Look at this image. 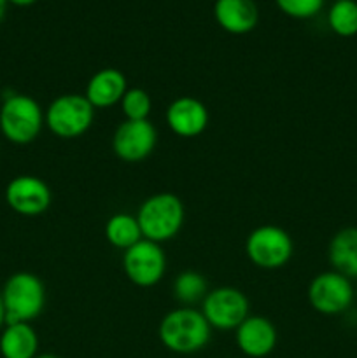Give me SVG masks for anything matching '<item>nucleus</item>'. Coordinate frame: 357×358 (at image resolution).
Instances as JSON below:
<instances>
[{"instance_id":"dca6fc26","label":"nucleus","mask_w":357,"mask_h":358,"mask_svg":"<svg viewBox=\"0 0 357 358\" xmlns=\"http://www.w3.org/2000/svg\"><path fill=\"white\" fill-rule=\"evenodd\" d=\"M328 259L332 271L349 280L357 278V227H345L331 238Z\"/></svg>"},{"instance_id":"aec40b11","label":"nucleus","mask_w":357,"mask_h":358,"mask_svg":"<svg viewBox=\"0 0 357 358\" xmlns=\"http://www.w3.org/2000/svg\"><path fill=\"white\" fill-rule=\"evenodd\" d=\"M328 24L338 37L357 35L356 0H335L328 10Z\"/></svg>"},{"instance_id":"f8f14e48","label":"nucleus","mask_w":357,"mask_h":358,"mask_svg":"<svg viewBox=\"0 0 357 358\" xmlns=\"http://www.w3.org/2000/svg\"><path fill=\"white\" fill-rule=\"evenodd\" d=\"M167 124L172 133L181 138L200 136L209 126V110L205 103L195 96H178L168 105Z\"/></svg>"},{"instance_id":"6e6552de","label":"nucleus","mask_w":357,"mask_h":358,"mask_svg":"<svg viewBox=\"0 0 357 358\" xmlns=\"http://www.w3.org/2000/svg\"><path fill=\"white\" fill-rule=\"evenodd\" d=\"M203 317L212 329L219 331H237L238 325L248 317L251 304L247 296L234 287H219L209 290L202 301Z\"/></svg>"},{"instance_id":"7ed1b4c3","label":"nucleus","mask_w":357,"mask_h":358,"mask_svg":"<svg viewBox=\"0 0 357 358\" xmlns=\"http://www.w3.org/2000/svg\"><path fill=\"white\" fill-rule=\"evenodd\" d=\"M0 292L6 308V324H30L46 306L44 283L31 273L10 275Z\"/></svg>"},{"instance_id":"39448f33","label":"nucleus","mask_w":357,"mask_h":358,"mask_svg":"<svg viewBox=\"0 0 357 358\" xmlns=\"http://www.w3.org/2000/svg\"><path fill=\"white\" fill-rule=\"evenodd\" d=\"M94 121V107L84 94H59L44 112V122L58 138L74 140L83 136Z\"/></svg>"},{"instance_id":"a878e982","label":"nucleus","mask_w":357,"mask_h":358,"mask_svg":"<svg viewBox=\"0 0 357 358\" xmlns=\"http://www.w3.org/2000/svg\"><path fill=\"white\" fill-rule=\"evenodd\" d=\"M35 358H59V357L52 355V353H42V355H37Z\"/></svg>"},{"instance_id":"2eb2a0df","label":"nucleus","mask_w":357,"mask_h":358,"mask_svg":"<svg viewBox=\"0 0 357 358\" xmlns=\"http://www.w3.org/2000/svg\"><path fill=\"white\" fill-rule=\"evenodd\" d=\"M126 91H128V83L121 70L102 69L88 80L84 96L94 108H108L115 103H121Z\"/></svg>"},{"instance_id":"423d86ee","label":"nucleus","mask_w":357,"mask_h":358,"mask_svg":"<svg viewBox=\"0 0 357 358\" xmlns=\"http://www.w3.org/2000/svg\"><path fill=\"white\" fill-rule=\"evenodd\" d=\"M245 252L248 261L262 269L284 268L290 261L294 252L293 238L282 227L259 226L252 231L245 241Z\"/></svg>"},{"instance_id":"f257e3e1","label":"nucleus","mask_w":357,"mask_h":358,"mask_svg":"<svg viewBox=\"0 0 357 358\" xmlns=\"http://www.w3.org/2000/svg\"><path fill=\"white\" fill-rule=\"evenodd\" d=\"M161 345L174 353L189 355L205 348L212 336V327L209 325L202 311L195 308H177L163 317L158 329Z\"/></svg>"},{"instance_id":"9d476101","label":"nucleus","mask_w":357,"mask_h":358,"mask_svg":"<svg viewBox=\"0 0 357 358\" xmlns=\"http://www.w3.org/2000/svg\"><path fill=\"white\" fill-rule=\"evenodd\" d=\"M158 131L153 122L122 121L112 136V150L125 163H139L154 152Z\"/></svg>"},{"instance_id":"5701e85b","label":"nucleus","mask_w":357,"mask_h":358,"mask_svg":"<svg viewBox=\"0 0 357 358\" xmlns=\"http://www.w3.org/2000/svg\"><path fill=\"white\" fill-rule=\"evenodd\" d=\"M7 2L13 3V6H16V7H30V6H34L37 0H7Z\"/></svg>"},{"instance_id":"4be33fe9","label":"nucleus","mask_w":357,"mask_h":358,"mask_svg":"<svg viewBox=\"0 0 357 358\" xmlns=\"http://www.w3.org/2000/svg\"><path fill=\"white\" fill-rule=\"evenodd\" d=\"M324 2L326 0H275L276 7L294 20H310L317 16L324 7Z\"/></svg>"},{"instance_id":"9b49d317","label":"nucleus","mask_w":357,"mask_h":358,"mask_svg":"<svg viewBox=\"0 0 357 358\" xmlns=\"http://www.w3.org/2000/svg\"><path fill=\"white\" fill-rule=\"evenodd\" d=\"M6 201L10 210L24 217H37L48 212L52 194L49 185L34 175L14 177L6 187Z\"/></svg>"},{"instance_id":"4468645a","label":"nucleus","mask_w":357,"mask_h":358,"mask_svg":"<svg viewBox=\"0 0 357 358\" xmlns=\"http://www.w3.org/2000/svg\"><path fill=\"white\" fill-rule=\"evenodd\" d=\"M214 20L231 35H245L258 27L259 9L254 0H216Z\"/></svg>"},{"instance_id":"ddd939ff","label":"nucleus","mask_w":357,"mask_h":358,"mask_svg":"<svg viewBox=\"0 0 357 358\" xmlns=\"http://www.w3.org/2000/svg\"><path fill=\"white\" fill-rule=\"evenodd\" d=\"M237 345L244 355L251 358H265L276 348L279 334L268 318L248 315L237 327Z\"/></svg>"},{"instance_id":"20e7f679","label":"nucleus","mask_w":357,"mask_h":358,"mask_svg":"<svg viewBox=\"0 0 357 358\" xmlns=\"http://www.w3.org/2000/svg\"><path fill=\"white\" fill-rule=\"evenodd\" d=\"M44 124L41 105L28 94H10L0 107V131L16 145L34 142Z\"/></svg>"},{"instance_id":"412c9836","label":"nucleus","mask_w":357,"mask_h":358,"mask_svg":"<svg viewBox=\"0 0 357 358\" xmlns=\"http://www.w3.org/2000/svg\"><path fill=\"white\" fill-rule=\"evenodd\" d=\"M121 108L126 121H147L153 110V100L142 87H130L122 96Z\"/></svg>"},{"instance_id":"0eeeda50","label":"nucleus","mask_w":357,"mask_h":358,"mask_svg":"<svg viewBox=\"0 0 357 358\" xmlns=\"http://www.w3.org/2000/svg\"><path fill=\"white\" fill-rule=\"evenodd\" d=\"M122 271L133 285L149 289L158 285L167 271V255L160 243L142 240L125 250L122 254Z\"/></svg>"},{"instance_id":"a211bd4d","label":"nucleus","mask_w":357,"mask_h":358,"mask_svg":"<svg viewBox=\"0 0 357 358\" xmlns=\"http://www.w3.org/2000/svg\"><path fill=\"white\" fill-rule=\"evenodd\" d=\"M105 238L114 248L128 250L130 247L139 243L144 236L136 217L130 215V213H115L105 224Z\"/></svg>"},{"instance_id":"6ab92c4d","label":"nucleus","mask_w":357,"mask_h":358,"mask_svg":"<svg viewBox=\"0 0 357 358\" xmlns=\"http://www.w3.org/2000/svg\"><path fill=\"white\" fill-rule=\"evenodd\" d=\"M209 294V282L198 271H184L174 280V297L178 303L191 306L205 299Z\"/></svg>"},{"instance_id":"1a4fd4ad","label":"nucleus","mask_w":357,"mask_h":358,"mask_svg":"<svg viewBox=\"0 0 357 358\" xmlns=\"http://www.w3.org/2000/svg\"><path fill=\"white\" fill-rule=\"evenodd\" d=\"M356 299V290L346 276L336 271H326L315 276L308 285V303L317 313H345Z\"/></svg>"},{"instance_id":"bb28decb","label":"nucleus","mask_w":357,"mask_h":358,"mask_svg":"<svg viewBox=\"0 0 357 358\" xmlns=\"http://www.w3.org/2000/svg\"><path fill=\"white\" fill-rule=\"evenodd\" d=\"M356 299H357V289H356Z\"/></svg>"},{"instance_id":"f03ea898","label":"nucleus","mask_w":357,"mask_h":358,"mask_svg":"<svg viewBox=\"0 0 357 358\" xmlns=\"http://www.w3.org/2000/svg\"><path fill=\"white\" fill-rule=\"evenodd\" d=\"M184 203L174 192H158L140 205L136 220L146 240L163 243L178 234L184 224Z\"/></svg>"},{"instance_id":"393cba45","label":"nucleus","mask_w":357,"mask_h":358,"mask_svg":"<svg viewBox=\"0 0 357 358\" xmlns=\"http://www.w3.org/2000/svg\"><path fill=\"white\" fill-rule=\"evenodd\" d=\"M7 6H9V2H7V0H0V23H2L4 16H6Z\"/></svg>"},{"instance_id":"f3484780","label":"nucleus","mask_w":357,"mask_h":358,"mask_svg":"<svg viewBox=\"0 0 357 358\" xmlns=\"http://www.w3.org/2000/svg\"><path fill=\"white\" fill-rule=\"evenodd\" d=\"M37 352L38 336L30 324H6L0 334L2 358H35Z\"/></svg>"},{"instance_id":"b1692460","label":"nucleus","mask_w":357,"mask_h":358,"mask_svg":"<svg viewBox=\"0 0 357 358\" xmlns=\"http://www.w3.org/2000/svg\"><path fill=\"white\" fill-rule=\"evenodd\" d=\"M6 325V308H4V299H2V292H0V331Z\"/></svg>"}]
</instances>
